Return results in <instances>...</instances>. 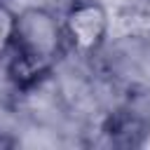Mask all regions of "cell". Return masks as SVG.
<instances>
[{
    "label": "cell",
    "instance_id": "1",
    "mask_svg": "<svg viewBox=\"0 0 150 150\" xmlns=\"http://www.w3.org/2000/svg\"><path fill=\"white\" fill-rule=\"evenodd\" d=\"M66 38L61 19H56L45 7H26L19 12L16 38L12 52L7 54V77L9 82L28 91L38 87L66 52Z\"/></svg>",
    "mask_w": 150,
    "mask_h": 150
},
{
    "label": "cell",
    "instance_id": "2",
    "mask_svg": "<svg viewBox=\"0 0 150 150\" xmlns=\"http://www.w3.org/2000/svg\"><path fill=\"white\" fill-rule=\"evenodd\" d=\"M108 12L98 0H73L61 19L63 38L77 54H94L108 38Z\"/></svg>",
    "mask_w": 150,
    "mask_h": 150
},
{
    "label": "cell",
    "instance_id": "3",
    "mask_svg": "<svg viewBox=\"0 0 150 150\" xmlns=\"http://www.w3.org/2000/svg\"><path fill=\"white\" fill-rule=\"evenodd\" d=\"M138 131H143V124L131 112H112L103 124V134L112 143H122V145H134L136 143L134 134Z\"/></svg>",
    "mask_w": 150,
    "mask_h": 150
},
{
    "label": "cell",
    "instance_id": "4",
    "mask_svg": "<svg viewBox=\"0 0 150 150\" xmlns=\"http://www.w3.org/2000/svg\"><path fill=\"white\" fill-rule=\"evenodd\" d=\"M16 21L19 12H14L7 5V0H0V59H7V54L12 52L16 38Z\"/></svg>",
    "mask_w": 150,
    "mask_h": 150
}]
</instances>
